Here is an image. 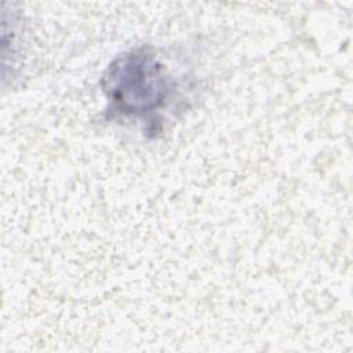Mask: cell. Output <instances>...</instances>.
I'll list each match as a JSON object with an SVG mask.
<instances>
[{"mask_svg":"<svg viewBox=\"0 0 353 353\" xmlns=\"http://www.w3.org/2000/svg\"><path fill=\"white\" fill-rule=\"evenodd\" d=\"M109 112L123 119H146L167 105L175 83L156 54L137 48L119 55L102 77Z\"/></svg>","mask_w":353,"mask_h":353,"instance_id":"1","label":"cell"}]
</instances>
